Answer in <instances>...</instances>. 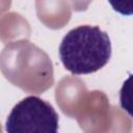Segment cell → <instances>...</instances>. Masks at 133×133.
Wrapping results in <instances>:
<instances>
[{
    "label": "cell",
    "instance_id": "cell-1",
    "mask_svg": "<svg viewBox=\"0 0 133 133\" xmlns=\"http://www.w3.org/2000/svg\"><path fill=\"white\" fill-rule=\"evenodd\" d=\"M1 71L14 85L26 92L42 94L54 83L48 54L28 41L14 42L1 52Z\"/></svg>",
    "mask_w": 133,
    "mask_h": 133
},
{
    "label": "cell",
    "instance_id": "cell-2",
    "mask_svg": "<svg viewBox=\"0 0 133 133\" xmlns=\"http://www.w3.org/2000/svg\"><path fill=\"white\" fill-rule=\"evenodd\" d=\"M58 53L65 70L74 75H87L108 63L111 42L99 26L81 25L63 36Z\"/></svg>",
    "mask_w": 133,
    "mask_h": 133
},
{
    "label": "cell",
    "instance_id": "cell-3",
    "mask_svg": "<svg viewBox=\"0 0 133 133\" xmlns=\"http://www.w3.org/2000/svg\"><path fill=\"white\" fill-rule=\"evenodd\" d=\"M58 122V114L49 102L28 96L14 106L5 130L9 133H56Z\"/></svg>",
    "mask_w": 133,
    "mask_h": 133
},
{
    "label": "cell",
    "instance_id": "cell-4",
    "mask_svg": "<svg viewBox=\"0 0 133 133\" xmlns=\"http://www.w3.org/2000/svg\"><path fill=\"white\" fill-rule=\"evenodd\" d=\"M119 105L131 116H133V74L123 83L119 90Z\"/></svg>",
    "mask_w": 133,
    "mask_h": 133
},
{
    "label": "cell",
    "instance_id": "cell-5",
    "mask_svg": "<svg viewBox=\"0 0 133 133\" xmlns=\"http://www.w3.org/2000/svg\"><path fill=\"white\" fill-rule=\"evenodd\" d=\"M111 7L124 16L133 15V0H108Z\"/></svg>",
    "mask_w": 133,
    "mask_h": 133
},
{
    "label": "cell",
    "instance_id": "cell-6",
    "mask_svg": "<svg viewBox=\"0 0 133 133\" xmlns=\"http://www.w3.org/2000/svg\"><path fill=\"white\" fill-rule=\"evenodd\" d=\"M69 1L71 2L72 7L75 10L81 11V10H85L92 0H69Z\"/></svg>",
    "mask_w": 133,
    "mask_h": 133
}]
</instances>
